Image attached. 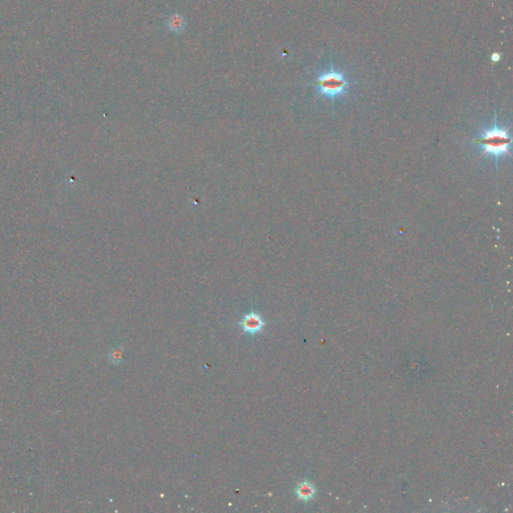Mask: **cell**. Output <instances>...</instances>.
<instances>
[{
    "mask_svg": "<svg viewBox=\"0 0 513 513\" xmlns=\"http://www.w3.org/2000/svg\"><path fill=\"white\" fill-rule=\"evenodd\" d=\"M170 26L175 31H182L183 28H184V26H185L184 19L182 17H180L179 15L174 16L170 20Z\"/></svg>",
    "mask_w": 513,
    "mask_h": 513,
    "instance_id": "cell-6",
    "label": "cell"
},
{
    "mask_svg": "<svg viewBox=\"0 0 513 513\" xmlns=\"http://www.w3.org/2000/svg\"><path fill=\"white\" fill-rule=\"evenodd\" d=\"M472 142L482 148V155L489 154L494 157L496 165L498 164L499 157L511 154L510 146L512 140L508 129L498 127L496 117L494 126L484 131L480 137L474 139Z\"/></svg>",
    "mask_w": 513,
    "mask_h": 513,
    "instance_id": "cell-1",
    "label": "cell"
},
{
    "mask_svg": "<svg viewBox=\"0 0 513 513\" xmlns=\"http://www.w3.org/2000/svg\"><path fill=\"white\" fill-rule=\"evenodd\" d=\"M124 353H125L124 347L116 346L111 349V351L108 354V358L112 364L121 365L124 362Z\"/></svg>",
    "mask_w": 513,
    "mask_h": 513,
    "instance_id": "cell-5",
    "label": "cell"
},
{
    "mask_svg": "<svg viewBox=\"0 0 513 513\" xmlns=\"http://www.w3.org/2000/svg\"><path fill=\"white\" fill-rule=\"evenodd\" d=\"M351 85L347 74L343 70L335 68L333 60H331L330 68L320 73L316 81L310 84L316 88L319 95L330 98L333 102L348 94Z\"/></svg>",
    "mask_w": 513,
    "mask_h": 513,
    "instance_id": "cell-2",
    "label": "cell"
},
{
    "mask_svg": "<svg viewBox=\"0 0 513 513\" xmlns=\"http://www.w3.org/2000/svg\"><path fill=\"white\" fill-rule=\"evenodd\" d=\"M238 325L241 327L244 333L250 336H256L263 332L264 328L267 325V322L261 314L255 311H251L250 313L243 316Z\"/></svg>",
    "mask_w": 513,
    "mask_h": 513,
    "instance_id": "cell-3",
    "label": "cell"
},
{
    "mask_svg": "<svg viewBox=\"0 0 513 513\" xmlns=\"http://www.w3.org/2000/svg\"><path fill=\"white\" fill-rule=\"evenodd\" d=\"M316 493V489L314 485L309 481H303L298 484V486L295 488V494L298 499L303 501H309L311 500Z\"/></svg>",
    "mask_w": 513,
    "mask_h": 513,
    "instance_id": "cell-4",
    "label": "cell"
},
{
    "mask_svg": "<svg viewBox=\"0 0 513 513\" xmlns=\"http://www.w3.org/2000/svg\"><path fill=\"white\" fill-rule=\"evenodd\" d=\"M491 59H492V60H494V61H497V60L499 59V54H496V53H495V54H493V55L491 56Z\"/></svg>",
    "mask_w": 513,
    "mask_h": 513,
    "instance_id": "cell-7",
    "label": "cell"
}]
</instances>
